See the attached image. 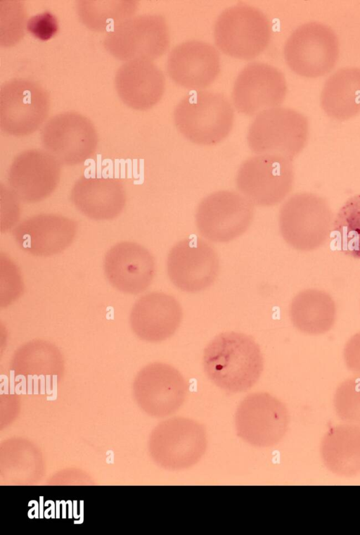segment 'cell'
Here are the masks:
<instances>
[{
	"mask_svg": "<svg viewBox=\"0 0 360 535\" xmlns=\"http://www.w3.org/2000/svg\"><path fill=\"white\" fill-rule=\"evenodd\" d=\"M287 84L283 73L274 65L248 63L234 82L232 99L235 108L248 115L279 106L285 99Z\"/></svg>",
	"mask_w": 360,
	"mask_h": 535,
	"instance_id": "13",
	"label": "cell"
},
{
	"mask_svg": "<svg viewBox=\"0 0 360 535\" xmlns=\"http://www.w3.org/2000/svg\"><path fill=\"white\" fill-rule=\"evenodd\" d=\"M290 316L299 331L309 334H323L335 322V304L330 294L323 290L305 289L293 298Z\"/></svg>",
	"mask_w": 360,
	"mask_h": 535,
	"instance_id": "27",
	"label": "cell"
},
{
	"mask_svg": "<svg viewBox=\"0 0 360 535\" xmlns=\"http://www.w3.org/2000/svg\"><path fill=\"white\" fill-rule=\"evenodd\" d=\"M44 150L60 164L84 163L96 153L98 137L91 121L75 113L65 112L50 118L41 131Z\"/></svg>",
	"mask_w": 360,
	"mask_h": 535,
	"instance_id": "9",
	"label": "cell"
},
{
	"mask_svg": "<svg viewBox=\"0 0 360 535\" xmlns=\"http://www.w3.org/2000/svg\"><path fill=\"white\" fill-rule=\"evenodd\" d=\"M5 4V23L6 27L1 30L5 33L1 36V39L6 37L2 43L6 46L13 45L18 42L24 34V26L25 23V8L22 4L15 1H6Z\"/></svg>",
	"mask_w": 360,
	"mask_h": 535,
	"instance_id": "31",
	"label": "cell"
},
{
	"mask_svg": "<svg viewBox=\"0 0 360 535\" xmlns=\"http://www.w3.org/2000/svg\"><path fill=\"white\" fill-rule=\"evenodd\" d=\"M46 503H50L51 506L45 510L44 517L46 519L56 517V505L53 501L49 500L45 502Z\"/></svg>",
	"mask_w": 360,
	"mask_h": 535,
	"instance_id": "36",
	"label": "cell"
},
{
	"mask_svg": "<svg viewBox=\"0 0 360 535\" xmlns=\"http://www.w3.org/2000/svg\"><path fill=\"white\" fill-rule=\"evenodd\" d=\"M294 180L292 160L278 155H258L240 166L236 184L247 199L257 206L281 202L291 191Z\"/></svg>",
	"mask_w": 360,
	"mask_h": 535,
	"instance_id": "8",
	"label": "cell"
},
{
	"mask_svg": "<svg viewBox=\"0 0 360 535\" xmlns=\"http://www.w3.org/2000/svg\"><path fill=\"white\" fill-rule=\"evenodd\" d=\"M202 364L215 385L237 393L249 389L257 382L264 361L258 344L251 336L229 332L217 335L209 343Z\"/></svg>",
	"mask_w": 360,
	"mask_h": 535,
	"instance_id": "1",
	"label": "cell"
},
{
	"mask_svg": "<svg viewBox=\"0 0 360 535\" xmlns=\"http://www.w3.org/2000/svg\"><path fill=\"white\" fill-rule=\"evenodd\" d=\"M49 99L39 84L25 79L5 82L0 93V126L16 137L34 132L46 120Z\"/></svg>",
	"mask_w": 360,
	"mask_h": 535,
	"instance_id": "10",
	"label": "cell"
},
{
	"mask_svg": "<svg viewBox=\"0 0 360 535\" xmlns=\"http://www.w3.org/2000/svg\"><path fill=\"white\" fill-rule=\"evenodd\" d=\"M60 165L45 150L24 151L14 158L9 168V188L23 202L44 201L54 192L60 182Z\"/></svg>",
	"mask_w": 360,
	"mask_h": 535,
	"instance_id": "15",
	"label": "cell"
},
{
	"mask_svg": "<svg viewBox=\"0 0 360 535\" xmlns=\"http://www.w3.org/2000/svg\"><path fill=\"white\" fill-rule=\"evenodd\" d=\"M60 504L62 505V518L65 519L66 518V504L67 503L65 501H61Z\"/></svg>",
	"mask_w": 360,
	"mask_h": 535,
	"instance_id": "40",
	"label": "cell"
},
{
	"mask_svg": "<svg viewBox=\"0 0 360 535\" xmlns=\"http://www.w3.org/2000/svg\"><path fill=\"white\" fill-rule=\"evenodd\" d=\"M70 199L86 218L110 220L118 217L125 207L127 195L122 181L108 176H82L74 184Z\"/></svg>",
	"mask_w": 360,
	"mask_h": 535,
	"instance_id": "23",
	"label": "cell"
},
{
	"mask_svg": "<svg viewBox=\"0 0 360 535\" xmlns=\"http://www.w3.org/2000/svg\"><path fill=\"white\" fill-rule=\"evenodd\" d=\"M73 503H74V505H73V509H74L73 510V517L75 519H77V518H79V515H77V501H74Z\"/></svg>",
	"mask_w": 360,
	"mask_h": 535,
	"instance_id": "41",
	"label": "cell"
},
{
	"mask_svg": "<svg viewBox=\"0 0 360 535\" xmlns=\"http://www.w3.org/2000/svg\"><path fill=\"white\" fill-rule=\"evenodd\" d=\"M134 1H82L77 6L78 15L88 27L97 31L112 29L131 18L136 12Z\"/></svg>",
	"mask_w": 360,
	"mask_h": 535,
	"instance_id": "29",
	"label": "cell"
},
{
	"mask_svg": "<svg viewBox=\"0 0 360 535\" xmlns=\"http://www.w3.org/2000/svg\"><path fill=\"white\" fill-rule=\"evenodd\" d=\"M84 501H80V514H79V520H75L74 522L75 524H82L84 521Z\"/></svg>",
	"mask_w": 360,
	"mask_h": 535,
	"instance_id": "37",
	"label": "cell"
},
{
	"mask_svg": "<svg viewBox=\"0 0 360 535\" xmlns=\"http://www.w3.org/2000/svg\"><path fill=\"white\" fill-rule=\"evenodd\" d=\"M77 224L71 218L55 213H40L15 226L12 234L18 246L35 256L58 254L73 242Z\"/></svg>",
	"mask_w": 360,
	"mask_h": 535,
	"instance_id": "18",
	"label": "cell"
},
{
	"mask_svg": "<svg viewBox=\"0 0 360 535\" xmlns=\"http://www.w3.org/2000/svg\"><path fill=\"white\" fill-rule=\"evenodd\" d=\"M221 68L218 51L210 44L188 40L175 46L169 53L167 70L177 84L200 91L211 84Z\"/></svg>",
	"mask_w": 360,
	"mask_h": 535,
	"instance_id": "19",
	"label": "cell"
},
{
	"mask_svg": "<svg viewBox=\"0 0 360 535\" xmlns=\"http://www.w3.org/2000/svg\"><path fill=\"white\" fill-rule=\"evenodd\" d=\"M60 504V501H56V518L60 517V510H59Z\"/></svg>",
	"mask_w": 360,
	"mask_h": 535,
	"instance_id": "42",
	"label": "cell"
},
{
	"mask_svg": "<svg viewBox=\"0 0 360 535\" xmlns=\"http://www.w3.org/2000/svg\"><path fill=\"white\" fill-rule=\"evenodd\" d=\"M39 498H40L39 518H43L44 517V503H43L44 498L42 496H40Z\"/></svg>",
	"mask_w": 360,
	"mask_h": 535,
	"instance_id": "38",
	"label": "cell"
},
{
	"mask_svg": "<svg viewBox=\"0 0 360 535\" xmlns=\"http://www.w3.org/2000/svg\"><path fill=\"white\" fill-rule=\"evenodd\" d=\"M204 427L189 418L176 417L163 422L155 439L157 458L165 467L179 470L195 465L207 448Z\"/></svg>",
	"mask_w": 360,
	"mask_h": 535,
	"instance_id": "16",
	"label": "cell"
},
{
	"mask_svg": "<svg viewBox=\"0 0 360 535\" xmlns=\"http://www.w3.org/2000/svg\"><path fill=\"white\" fill-rule=\"evenodd\" d=\"M115 84L119 96L126 105L136 110H147L161 99L165 80L153 61L135 59L120 67Z\"/></svg>",
	"mask_w": 360,
	"mask_h": 535,
	"instance_id": "24",
	"label": "cell"
},
{
	"mask_svg": "<svg viewBox=\"0 0 360 535\" xmlns=\"http://www.w3.org/2000/svg\"><path fill=\"white\" fill-rule=\"evenodd\" d=\"M323 464L332 473L344 477L360 474V426H334L325 434L321 443Z\"/></svg>",
	"mask_w": 360,
	"mask_h": 535,
	"instance_id": "25",
	"label": "cell"
},
{
	"mask_svg": "<svg viewBox=\"0 0 360 535\" xmlns=\"http://www.w3.org/2000/svg\"><path fill=\"white\" fill-rule=\"evenodd\" d=\"M289 415L280 400L266 392L249 394L239 404L235 417L237 435L258 447L277 444L285 434Z\"/></svg>",
	"mask_w": 360,
	"mask_h": 535,
	"instance_id": "11",
	"label": "cell"
},
{
	"mask_svg": "<svg viewBox=\"0 0 360 535\" xmlns=\"http://www.w3.org/2000/svg\"><path fill=\"white\" fill-rule=\"evenodd\" d=\"M188 389V383L179 371L163 363L147 365L136 380V391L142 404L151 413L161 416L178 410L186 399Z\"/></svg>",
	"mask_w": 360,
	"mask_h": 535,
	"instance_id": "20",
	"label": "cell"
},
{
	"mask_svg": "<svg viewBox=\"0 0 360 535\" xmlns=\"http://www.w3.org/2000/svg\"><path fill=\"white\" fill-rule=\"evenodd\" d=\"M321 106L329 117L339 120L360 113V68L345 67L332 74L323 86Z\"/></svg>",
	"mask_w": 360,
	"mask_h": 535,
	"instance_id": "26",
	"label": "cell"
},
{
	"mask_svg": "<svg viewBox=\"0 0 360 535\" xmlns=\"http://www.w3.org/2000/svg\"><path fill=\"white\" fill-rule=\"evenodd\" d=\"M66 503L68 505V518L72 519V512H73V510H72L73 505L72 504V503L71 501H66Z\"/></svg>",
	"mask_w": 360,
	"mask_h": 535,
	"instance_id": "39",
	"label": "cell"
},
{
	"mask_svg": "<svg viewBox=\"0 0 360 535\" xmlns=\"http://www.w3.org/2000/svg\"><path fill=\"white\" fill-rule=\"evenodd\" d=\"M1 203L5 205V206L1 205V212L5 211L4 214L1 215V219L5 218L1 223V231L3 232L11 229L18 222L20 213V200L10 188H6L5 194L1 191Z\"/></svg>",
	"mask_w": 360,
	"mask_h": 535,
	"instance_id": "33",
	"label": "cell"
},
{
	"mask_svg": "<svg viewBox=\"0 0 360 535\" xmlns=\"http://www.w3.org/2000/svg\"><path fill=\"white\" fill-rule=\"evenodd\" d=\"M219 267L214 249L195 237L175 244L167 259V271L171 282L186 292H198L210 287L217 277Z\"/></svg>",
	"mask_w": 360,
	"mask_h": 535,
	"instance_id": "14",
	"label": "cell"
},
{
	"mask_svg": "<svg viewBox=\"0 0 360 535\" xmlns=\"http://www.w3.org/2000/svg\"><path fill=\"white\" fill-rule=\"evenodd\" d=\"M343 353L347 368L360 375V332L355 334L347 341Z\"/></svg>",
	"mask_w": 360,
	"mask_h": 535,
	"instance_id": "34",
	"label": "cell"
},
{
	"mask_svg": "<svg viewBox=\"0 0 360 535\" xmlns=\"http://www.w3.org/2000/svg\"><path fill=\"white\" fill-rule=\"evenodd\" d=\"M333 214L327 201L309 192L289 197L279 211L278 225L285 242L298 251L319 248L330 238Z\"/></svg>",
	"mask_w": 360,
	"mask_h": 535,
	"instance_id": "3",
	"label": "cell"
},
{
	"mask_svg": "<svg viewBox=\"0 0 360 535\" xmlns=\"http://www.w3.org/2000/svg\"><path fill=\"white\" fill-rule=\"evenodd\" d=\"M233 109L222 94L195 91L184 96L174 110L178 130L191 142L214 145L225 139L232 130Z\"/></svg>",
	"mask_w": 360,
	"mask_h": 535,
	"instance_id": "2",
	"label": "cell"
},
{
	"mask_svg": "<svg viewBox=\"0 0 360 535\" xmlns=\"http://www.w3.org/2000/svg\"><path fill=\"white\" fill-rule=\"evenodd\" d=\"M33 504H34V507L27 512V516L30 519H32L34 517H35V518L38 519V518H39V504H38L37 501L32 500V501H30L29 502L28 506H31Z\"/></svg>",
	"mask_w": 360,
	"mask_h": 535,
	"instance_id": "35",
	"label": "cell"
},
{
	"mask_svg": "<svg viewBox=\"0 0 360 535\" xmlns=\"http://www.w3.org/2000/svg\"><path fill=\"white\" fill-rule=\"evenodd\" d=\"M64 363L63 354L55 345L48 341L34 339L15 351L11 361V373L15 377V381L21 380L23 394H25L26 380L29 394L32 393V382L34 394H37L39 380L41 393L44 394L46 383V391L50 394L51 381L57 383Z\"/></svg>",
	"mask_w": 360,
	"mask_h": 535,
	"instance_id": "21",
	"label": "cell"
},
{
	"mask_svg": "<svg viewBox=\"0 0 360 535\" xmlns=\"http://www.w3.org/2000/svg\"><path fill=\"white\" fill-rule=\"evenodd\" d=\"M183 313L177 300L162 292L148 293L134 303L130 325L141 340L160 342L172 336L179 328Z\"/></svg>",
	"mask_w": 360,
	"mask_h": 535,
	"instance_id": "22",
	"label": "cell"
},
{
	"mask_svg": "<svg viewBox=\"0 0 360 535\" xmlns=\"http://www.w3.org/2000/svg\"><path fill=\"white\" fill-rule=\"evenodd\" d=\"M170 42L165 19L160 15L131 17L112 29L105 46L114 56L126 61H153L164 54Z\"/></svg>",
	"mask_w": 360,
	"mask_h": 535,
	"instance_id": "7",
	"label": "cell"
},
{
	"mask_svg": "<svg viewBox=\"0 0 360 535\" xmlns=\"http://www.w3.org/2000/svg\"><path fill=\"white\" fill-rule=\"evenodd\" d=\"M58 27L56 18L49 12L35 15L27 22L28 31L43 41L51 38L57 32Z\"/></svg>",
	"mask_w": 360,
	"mask_h": 535,
	"instance_id": "32",
	"label": "cell"
},
{
	"mask_svg": "<svg viewBox=\"0 0 360 535\" xmlns=\"http://www.w3.org/2000/svg\"><path fill=\"white\" fill-rule=\"evenodd\" d=\"M252 216L253 206L248 199L234 191H219L200 202L195 222L202 236L211 241L222 243L243 234Z\"/></svg>",
	"mask_w": 360,
	"mask_h": 535,
	"instance_id": "12",
	"label": "cell"
},
{
	"mask_svg": "<svg viewBox=\"0 0 360 535\" xmlns=\"http://www.w3.org/2000/svg\"><path fill=\"white\" fill-rule=\"evenodd\" d=\"M103 270L108 281L116 289L137 294L150 285L155 264L147 248L138 243L124 241L115 244L106 252Z\"/></svg>",
	"mask_w": 360,
	"mask_h": 535,
	"instance_id": "17",
	"label": "cell"
},
{
	"mask_svg": "<svg viewBox=\"0 0 360 535\" xmlns=\"http://www.w3.org/2000/svg\"><path fill=\"white\" fill-rule=\"evenodd\" d=\"M330 239L331 249L360 258V194L349 198L338 211Z\"/></svg>",
	"mask_w": 360,
	"mask_h": 535,
	"instance_id": "28",
	"label": "cell"
},
{
	"mask_svg": "<svg viewBox=\"0 0 360 535\" xmlns=\"http://www.w3.org/2000/svg\"><path fill=\"white\" fill-rule=\"evenodd\" d=\"M309 123L301 113L277 106L258 113L250 124L248 144L259 155H278L292 161L304 148Z\"/></svg>",
	"mask_w": 360,
	"mask_h": 535,
	"instance_id": "4",
	"label": "cell"
},
{
	"mask_svg": "<svg viewBox=\"0 0 360 535\" xmlns=\"http://www.w3.org/2000/svg\"><path fill=\"white\" fill-rule=\"evenodd\" d=\"M271 32V24L262 11L240 4L226 8L218 16L214 38L217 46L225 54L250 60L266 49Z\"/></svg>",
	"mask_w": 360,
	"mask_h": 535,
	"instance_id": "5",
	"label": "cell"
},
{
	"mask_svg": "<svg viewBox=\"0 0 360 535\" xmlns=\"http://www.w3.org/2000/svg\"><path fill=\"white\" fill-rule=\"evenodd\" d=\"M283 55L288 67L306 77L328 73L339 56V41L328 25L316 21L297 27L286 40Z\"/></svg>",
	"mask_w": 360,
	"mask_h": 535,
	"instance_id": "6",
	"label": "cell"
},
{
	"mask_svg": "<svg viewBox=\"0 0 360 535\" xmlns=\"http://www.w3.org/2000/svg\"><path fill=\"white\" fill-rule=\"evenodd\" d=\"M333 405L342 420L360 426V377L349 378L338 386Z\"/></svg>",
	"mask_w": 360,
	"mask_h": 535,
	"instance_id": "30",
	"label": "cell"
}]
</instances>
